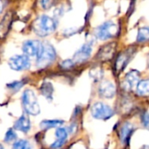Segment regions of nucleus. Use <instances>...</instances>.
I'll use <instances>...</instances> for the list:
<instances>
[{"label":"nucleus","instance_id":"obj_1","mask_svg":"<svg viewBox=\"0 0 149 149\" xmlns=\"http://www.w3.org/2000/svg\"><path fill=\"white\" fill-rule=\"evenodd\" d=\"M57 28V21L47 15L39 16L33 24V30L39 37H47L55 32Z\"/></svg>","mask_w":149,"mask_h":149},{"label":"nucleus","instance_id":"obj_2","mask_svg":"<svg viewBox=\"0 0 149 149\" xmlns=\"http://www.w3.org/2000/svg\"><path fill=\"white\" fill-rule=\"evenodd\" d=\"M56 59V51L53 45L48 42H42L40 50L36 57L37 65L40 68H46L51 65Z\"/></svg>","mask_w":149,"mask_h":149},{"label":"nucleus","instance_id":"obj_3","mask_svg":"<svg viewBox=\"0 0 149 149\" xmlns=\"http://www.w3.org/2000/svg\"><path fill=\"white\" fill-rule=\"evenodd\" d=\"M21 99L24 110L27 114L36 116L40 112V108L37 100V97L32 90H25L22 94Z\"/></svg>","mask_w":149,"mask_h":149},{"label":"nucleus","instance_id":"obj_4","mask_svg":"<svg viewBox=\"0 0 149 149\" xmlns=\"http://www.w3.org/2000/svg\"><path fill=\"white\" fill-rule=\"evenodd\" d=\"M118 26L113 21H106L95 29L94 35L99 40H108L118 35Z\"/></svg>","mask_w":149,"mask_h":149},{"label":"nucleus","instance_id":"obj_5","mask_svg":"<svg viewBox=\"0 0 149 149\" xmlns=\"http://www.w3.org/2000/svg\"><path fill=\"white\" fill-rule=\"evenodd\" d=\"M91 112L94 118L101 119V120L109 119L114 115L113 110L109 105H107L102 102L95 103L91 106Z\"/></svg>","mask_w":149,"mask_h":149},{"label":"nucleus","instance_id":"obj_6","mask_svg":"<svg viewBox=\"0 0 149 149\" xmlns=\"http://www.w3.org/2000/svg\"><path fill=\"white\" fill-rule=\"evenodd\" d=\"M135 52H136V48L134 47H130L118 55L114 65L115 71L117 73H120L121 71H123V69H125V68L127 66L129 61L132 60Z\"/></svg>","mask_w":149,"mask_h":149},{"label":"nucleus","instance_id":"obj_7","mask_svg":"<svg viewBox=\"0 0 149 149\" xmlns=\"http://www.w3.org/2000/svg\"><path fill=\"white\" fill-rule=\"evenodd\" d=\"M9 67L15 71H24L30 68L31 61L28 56L26 54H15L12 56L8 61Z\"/></svg>","mask_w":149,"mask_h":149},{"label":"nucleus","instance_id":"obj_8","mask_svg":"<svg viewBox=\"0 0 149 149\" xmlns=\"http://www.w3.org/2000/svg\"><path fill=\"white\" fill-rule=\"evenodd\" d=\"M92 53V44L91 42L84 43L73 56V61L76 64H80L87 61Z\"/></svg>","mask_w":149,"mask_h":149},{"label":"nucleus","instance_id":"obj_9","mask_svg":"<svg viewBox=\"0 0 149 149\" xmlns=\"http://www.w3.org/2000/svg\"><path fill=\"white\" fill-rule=\"evenodd\" d=\"M117 49L116 42H111L104 45L97 52L96 58L100 61H107L113 58Z\"/></svg>","mask_w":149,"mask_h":149},{"label":"nucleus","instance_id":"obj_10","mask_svg":"<svg viewBox=\"0 0 149 149\" xmlns=\"http://www.w3.org/2000/svg\"><path fill=\"white\" fill-rule=\"evenodd\" d=\"M41 43L42 42L36 40H28L24 41L22 44L23 54L28 57H37L41 47Z\"/></svg>","mask_w":149,"mask_h":149},{"label":"nucleus","instance_id":"obj_11","mask_svg":"<svg viewBox=\"0 0 149 149\" xmlns=\"http://www.w3.org/2000/svg\"><path fill=\"white\" fill-rule=\"evenodd\" d=\"M140 74L138 70H131L129 71L125 77V79L122 83V87L125 91H131L134 86L137 85L139 81Z\"/></svg>","mask_w":149,"mask_h":149},{"label":"nucleus","instance_id":"obj_12","mask_svg":"<svg viewBox=\"0 0 149 149\" xmlns=\"http://www.w3.org/2000/svg\"><path fill=\"white\" fill-rule=\"evenodd\" d=\"M98 93L102 97L112 98L116 94V87L113 83L110 81H104L99 85Z\"/></svg>","mask_w":149,"mask_h":149},{"label":"nucleus","instance_id":"obj_13","mask_svg":"<svg viewBox=\"0 0 149 149\" xmlns=\"http://www.w3.org/2000/svg\"><path fill=\"white\" fill-rule=\"evenodd\" d=\"M13 22V13L7 12L0 21V39H4L7 36Z\"/></svg>","mask_w":149,"mask_h":149},{"label":"nucleus","instance_id":"obj_14","mask_svg":"<svg viewBox=\"0 0 149 149\" xmlns=\"http://www.w3.org/2000/svg\"><path fill=\"white\" fill-rule=\"evenodd\" d=\"M55 136L57 137V139L51 145V148L59 149L66 143V140L68 138V132H67L66 129H64L62 127H58L55 131Z\"/></svg>","mask_w":149,"mask_h":149},{"label":"nucleus","instance_id":"obj_15","mask_svg":"<svg viewBox=\"0 0 149 149\" xmlns=\"http://www.w3.org/2000/svg\"><path fill=\"white\" fill-rule=\"evenodd\" d=\"M31 128V122L29 118L26 115L23 114L19 118L17 119V121L14 124V129L23 132H27Z\"/></svg>","mask_w":149,"mask_h":149},{"label":"nucleus","instance_id":"obj_16","mask_svg":"<svg viewBox=\"0 0 149 149\" xmlns=\"http://www.w3.org/2000/svg\"><path fill=\"white\" fill-rule=\"evenodd\" d=\"M132 131H133V125L129 122L125 123L121 126L120 131H119V138L123 143H125V144L128 143Z\"/></svg>","mask_w":149,"mask_h":149},{"label":"nucleus","instance_id":"obj_17","mask_svg":"<svg viewBox=\"0 0 149 149\" xmlns=\"http://www.w3.org/2000/svg\"><path fill=\"white\" fill-rule=\"evenodd\" d=\"M136 92L140 97H149V79H144L138 82Z\"/></svg>","mask_w":149,"mask_h":149},{"label":"nucleus","instance_id":"obj_18","mask_svg":"<svg viewBox=\"0 0 149 149\" xmlns=\"http://www.w3.org/2000/svg\"><path fill=\"white\" fill-rule=\"evenodd\" d=\"M40 93L48 100L52 101L53 99V94H54V87L51 83L49 82H44L42 83L40 88Z\"/></svg>","mask_w":149,"mask_h":149},{"label":"nucleus","instance_id":"obj_19","mask_svg":"<svg viewBox=\"0 0 149 149\" xmlns=\"http://www.w3.org/2000/svg\"><path fill=\"white\" fill-rule=\"evenodd\" d=\"M136 40L137 42H139V43L149 40V27L148 26L140 27L139 29Z\"/></svg>","mask_w":149,"mask_h":149},{"label":"nucleus","instance_id":"obj_20","mask_svg":"<svg viewBox=\"0 0 149 149\" xmlns=\"http://www.w3.org/2000/svg\"><path fill=\"white\" fill-rule=\"evenodd\" d=\"M64 124L63 120L59 119H52V120H43L40 123V127L43 129H48V128H54V127H59L61 125Z\"/></svg>","mask_w":149,"mask_h":149},{"label":"nucleus","instance_id":"obj_21","mask_svg":"<svg viewBox=\"0 0 149 149\" xmlns=\"http://www.w3.org/2000/svg\"><path fill=\"white\" fill-rule=\"evenodd\" d=\"M90 76H91V77L94 81L97 82V81H100L103 78V77H104V71H103V69L101 68L95 67V68H93L91 69V71H90Z\"/></svg>","mask_w":149,"mask_h":149},{"label":"nucleus","instance_id":"obj_22","mask_svg":"<svg viewBox=\"0 0 149 149\" xmlns=\"http://www.w3.org/2000/svg\"><path fill=\"white\" fill-rule=\"evenodd\" d=\"M13 149H31V145L26 139H19L13 144Z\"/></svg>","mask_w":149,"mask_h":149},{"label":"nucleus","instance_id":"obj_23","mask_svg":"<svg viewBox=\"0 0 149 149\" xmlns=\"http://www.w3.org/2000/svg\"><path fill=\"white\" fill-rule=\"evenodd\" d=\"M16 138H17V134H16V132L13 131V129H9L8 131H7V132L6 133V136H5V141L6 142H12V141H13V140H15L16 139Z\"/></svg>","mask_w":149,"mask_h":149},{"label":"nucleus","instance_id":"obj_24","mask_svg":"<svg viewBox=\"0 0 149 149\" xmlns=\"http://www.w3.org/2000/svg\"><path fill=\"white\" fill-rule=\"evenodd\" d=\"M23 84H24V83L22 81H15V82L11 83V84H8L7 88L13 91H18L23 86Z\"/></svg>","mask_w":149,"mask_h":149},{"label":"nucleus","instance_id":"obj_25","mask_svg":"<svg viewBox=\"0 0 149 149\" xmlns=\"http://www.w3.org/2000/svg\"><path fill=\"white\" fill-rule=\"evenodd\" d=\"M141 124H142V125L146 128V129H147V130H149V113L148 112H144V113H142V115H141Z\"/></svg>","mask_w":149,"mask_h":149},{"label":"nucleus","instance_id":"obj_26","mask_svg":"<svg viewBox=\"0 0 149 149\" xmlns=\"http://www.w3.org/2000/svg\"><path fill=\"white\" fill-rule=\"evenodd\" d=\"M74 63L73 60L71 59H67L61 62V67L62 68V69H69L71 68H73L74 66Z\"/></svg>","mask_w":149,"mask_h":149},{"label":"nucleus","instance_id":"obj_27","mask_svg":"<svg viewBox=\"0 0 149 149\" xmlns=\"http://www.w3.org/2000/svg\"><path fill=\"white\" fill-rule=\"evenodd\" d=\"M40 3L41 7L44 10H48V9H50L53 6L54 0H40Z\"/></svg>","mask_w":149,"mask_h":149},{"label":"nucleus","instance_id":"obj_28","mask_svg":"<svg viewBox=\"0 0 149 149\" xmlns=\"http://www.w3.org/2000/svg\"><path fill=\"white\" fill-rule=\"evenodd\" d=\"M3 9H4V4H3V1H2V0H0V14L2 13Z\"/></svg>","mask_w":149,"mask_h":149},{"label":"nucleus","instance_id":"obj_29","mask_svg":"<svg viewBox=\"0 0 149 149\" xmlns=\"http://www.w3.org/2000/svg\"><path fill=\"white\" fill-rule=\"evenodd\" d=\"M139 149H149V146H145V145H144V146H141Z\"/></svg>","mask_w":149,"mask_h":149},{"label":"nucleus","instance_id":"obj_30","mask_svg":"<svg viewBox=\"0 0 149 149\" xmlns=\"http://www.w3.org/2000/svg\"><path fill=\"white\" fill-rule=\"evenodd\" d=\"M0 149H4V148H3V146H2L1 145H0Z\"/></svg>","mask_w":149,"mask_h":149},{"label":"nucleus","instance_id":"obj_31","mask_svg":"<svg viewBox=\"0 0 149 149\" xmlns=\"http://www.w3.org/2000/svg\"><path fill=\"white\" fill-rule=\"evenodd\" d=\"M148 66H149V57H148Z\"/></svg>","mask_w":149,"mask_h":149}]
</instances>
